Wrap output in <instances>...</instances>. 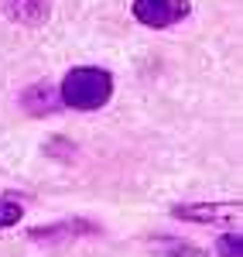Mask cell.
Returning <instances> with one entry per match:
<instances>
[{
	"mask_svg": "<svg viewBox=\"0 0 243 257\" xmlns=\"http://www.w3.org/2000/svg\"><path fill=\"white\" fill-rule=\"evenodd\" d=\"M110 96H113V76H110L106 69H96V65H79V69H72L59 86L62 106L82 110V113L106 106Z\"/></svg>",
	"mask_w": 243,
	"mask_h": 257,
	"instance_id": "6da1fadb",
	"label": "cell"
},
{
	"mask_svg": "<svg viewBox=\"0 0 243 257\" xmlns=\"http://www.w3.org/2000/svg\"><path fill=\"white\" fill-rule=\"evenodd\" d=\"M130 14L134 21H141L144 28H154V31H164L171 24H178L192 14V4L188 0H134L130 4Z\"/></svg>",
	"mask_w": 243,
	"mask_h": 257,
	"instance_id": "7a4b0ae2",
	"label": "cell"
},
{
	"mask_svg": "<svg viewBox=\"0 0 243 257\" xmlns=\"http://www.w3.org/2000/svg\"><path fill=\"white\" fill-rule=\"evenodd\" d=\"M175 219L185 223H209V226H226V223H240L243 202H192V206H175Z\"/></svg>",
	"mask_w": 243,
	"mask_h": 257,
	"instance_id": "3957f363",
	"label": "cell"
},
{
	"mask_svg": "<svg viewBox=\"0 0 243 257\" xmlns=\"http://www.w3.org/2000/svg\"><path fill=\"white\" fill-rule=\"evenodd\" d=\"M4 14L18 24H28V28H38L48 21V0H0Z\"/></svg>",
	"mask_w": 243,
	"mask_h": 257,
	"instance_id": "277c9868",
	"label": "cell"
},
{
	"mask_svg": "<svg viewBox=\"0 0 243 257\" xmlns=\"http://www.w3.org/2000/svg\"><path fill=\"white\" fill-rule=\"evenodd\" d=\"M21 103H24V110H28V113H35V117L52 113V110H59V106H62L59 89H52V86H31V89H24Z\"/></svg>",
	"mask_w": 243,
	"mask_h": 257,
	"instance_id": "5b68a950",
	"label": "cell"
},
{
	"mask_svg": "<svg viewBox=\"0 0 243 257\" xmlns=\"http://www.w3.org/2000/svg\"><path fill=\"white\" fill-rule=\"evenodd\" d=\"M82 233H96V226L82 223V219H72V223H52L45 230H35L31 237L35 240H59V237H82Z\"/></svg>",
	"mask_w": 243,
	"mask_h": 257,
	"instance_id": "8992f818",
	"label": "cell"
},
{
	"mask_svg": "<svg viewBox=\"0 0 243 257\" xmlns=\"http://www.w3.org/2000/svg\"><path fill=\"white\" fill-rule=\"evenodd\" d=\"M21 216H24V206H21L14 196H4V199H0V230H7V226H18Z\"/></svg>",
	"mask_w": 243,
	"mask_h": 257,
	"instance_id": "52a82bcc",
	"label": "cell"
},
{
	"mask_svg": "<svg viewBox=\"0 0 243 257\" xmlns=\"http://www.w3.org/2000/svg\"><path fill=\"white\" fill-rule=\"evenodd\" d=\"M216 254L219 257H243V237L240 233H223L216 240Z\"/></svg>",
	"mask_w": 243,
	"mask_h": 257,
	"instance_id": "ba28073f",
	"label": "cell"
}]
</instances>
